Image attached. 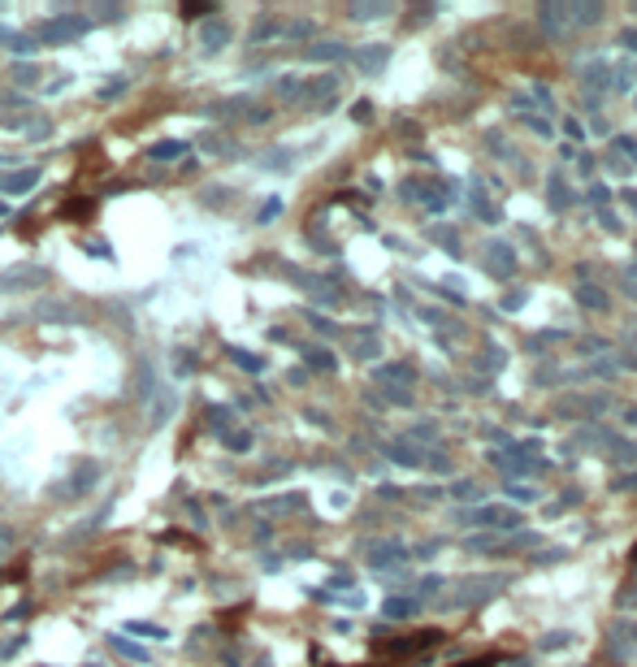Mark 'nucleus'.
I'll return each instance as SVG.
<instances>
[{
  "instance_id": "1",
  "label": "nucleus",
  "mask_w": 637,
  "mask_h": 667,
  "mask_svg": "<svg viewBox=\"0 0 637 667\" xmlns=\"http://www.w3.org/2000/svg\"><path fill=\"white\" fill-rule=\"evenodd\" d=\"M468 525H486V529H516L520 525V511H503V507H481L468 516Z\"/></svg>"
},
{
  "instance_id": "7",
  "label": "nucleus",
  "mask_w": 637,
  "mask_h": 667,
  "mask_svg": "<svg viewBox=\"0 0 637 667\" xmlns=\"http://www.w3.org/2000/svg\"><path fill=\"white\" fill-rule=\"evenodd\" d=\"M386 611H390V615H412L416 603H403V598H395V603H386Z\"/></svg>"
},
{
  "instance_id": "8",
  "label": "nucleus",
  "mask_w": 637,
  "mask_h": 667,
  "mask_svg": "<svg viewBox=\"0 0 637 667\" xmlns=\"http://www.w3.org/2000/svg\"><path fill=\"white\" fill-rule=\"evenodd\" d=\"M585 83H607V74H602V65H585Z\"/></svg>"
},
{
  "instance_id": "6",
  "label": "nucleus",
  "mask_w": 637,
  "mask_h": 667,
  "mask_svg": "<svg viewBox=\"0 0 637 667\" xmlns=\"http://www.w3.org/2000/svg\"><path fill=\"white\" fill-rule=\"evenodd\" d=\"M490 265H495V269H503V273H512V252L495 247V252H490Z\"/></svg>"
},
{
  "instance_id": "3",
  "label": "nucleus",
  "mask_w": 637,
  "mask_h": 667,
  "mask_svg": "<svg viewBox=\"0 0 637 667\" xmlns=\"http://www.w3.org/2000/svg\"><path fill=\"white\" fill-rule=\"evenodd\" d=\"M434 641H438V632H421V637L395 641V646H386V650H395V655H412V650H425V646H434Z\"/></svg>"
},
{
  "instance_id": "9",
  "label": "nucleus",
  "mask_w": 637,
  "mask_h": 667,
  "mask_svg": "<svg viewBox=\"0 0 637 667\" xmlns=\"http://www.w3.org/2000/svg\"><path fill=\"white\" fill-rule=\"evenodd\" d=\"M460 667H499V655H486V659H472V663H460Z\"/></svg>"
},
{
  "instance_id": "10",
  "label": "nucleus",
  "mask_w": 637,
  "mask_h": 667,
  "mask_svg": "<svg viewBox=\"0 0 637 667\" xmlns=\"http://www.w3.org/2000/svg\"><path fill=\"white\" fill-rule=\"evenodd\" d=\"M395 460H403V464H416V455H412V447H395Z\"/></svg>"
},
{
  "instance_id": "4",
  "label": "nucleus",
  "mask_w": 637,
  "mask_h": 667,
  "mask_svg": "<svg viewBox=\"0 0 637 667\" xmlns=\"http://www.w3.org/2000/svg\"><path fill=\"white\" fill-rule=\"evenodd\" d=\"M577 299H581L585 308H602V303H607V295H598L594 286H577Z\"/></svg>"
},
{
  "instance_id": "5",
  "label": "nucleus",
  "mask_w": 637,
  "mask_h": 667,
  "mask_svg": "<svg viewBox=\"0 0 637 667\" xmlns=\"http://www.w3.org/2000/svg\"><path fill=\"white\" fill-rule=\"evenodd\" d=\"M551 204H555V208H564V204H568V187H564V178H560V173L551 178Z\"/></svg>"
},
{
  "instance_id": "2",
  "label": "nucleus",
  "mask_w": 637,
  "mask_h": 667,
  "mask_svg": "<svg viewBox=\"0 0 637 667\" xmlns=\"http://www.w3.org/2000/svg\"><path fill=\"white\" fill-rule=\"evenodd\" d=\"M537 22L546 26V35L551 39H560L568 26H573V18H568V5H542L537 9Z\"/></svg>"
}]
</instances>
